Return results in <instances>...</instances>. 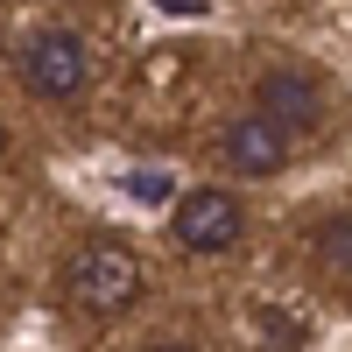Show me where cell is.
<instances>
[{
  "label": "cell",
  "mask_w": 352,
  "mask_h": 352,
  "mask_svg": "<svg viewBox=\"0 0 352 352\" xmlns=\"http://www.w3.org/2000/svg\"><path fill=\"white\" fill-rule=\"evenodd\" d=\"M254 106H261V120H275V127L289 134V127H317L324 92H317L310 71H268V78L254 85Z\"/></svg>",
  "instance_id": "obj_4"
},
{
  "label": "cell",
  "mask_w": 352,
  "mask_h": 352,
  "mask_svg": "<svg viewBox=\"0 0 352 352\" xmlns=\"http://www.w3.org/2000/svg\"><path fill=\"white\" fill-rule=\"evenodd\" d=\"M268 338H275V345H303V317H282V310H268Z\"/></svg>",
  "instance_id": "obj_7"
},
{
  "label": "cell",
  "mask_w": 352,
  "mask_h": 352,
  "mask_svg": "<svg viewBox=\"0 0 352 352\" xmlns=\"http://www.w3.org/2000/svg\"><path fill=\"white\" fill-rule=\"evenodd\" d=\"M141 352H190V345H141Z\"/></svg>",
  "instance_id": "obj_8"
},
{
  "label": "cell",
  "mask_w": 352,
  "mask_h": 352,
  "mask_svg": "<svg viewBox=\"0 0 352 352\" xmlns=\"http://www.w3.org/2000/svg\"><path fill=\"white\" fill-rule=\"evenodd\" d=\"M226 162L240 169V176H275L289 162V134L275 120H261V113H247V120L226 127Z\"/></svg>",
  "instance_id": "obj_5"
},
{
  "label": "cell",
  "mask_w": 352,
  "mask_h": 352,
  "mask_svg": "<svg viewBox=\"0 0 352 352\" xmlns=\"http://www.w3.org/2000/svg\"><path fill=\"white\" fill-rule=\"evenodd\" d=\"M0 155H8V127H0Z\"/></svg>",
  "instance_id": "obj_9"
},
{
  "label": "cell",
  "mask_w": 352,
  "mask_h": 352,
  "mask_svg": "<svg viewBox=\"0 0 352 352\" xmlns=\"http://www.w3.org/2000/svg\"><path fill=\"white\" fill-rule=\"evenodd\" d=\"M64 303L85 317H120L141 303V254L120 240H85L64 254Z\"/></svg>",
  "instance_id": "obj_1"
},
{
  "label": "cell",
  "mask_w": 352,
  "mask_h": 352,
  "mask_svg": "<svg viewBox=\"0 0 352 352\" xmlns=\"http://www.w3.org/2000/svg\"><path fill=\"white\" fill-rule=\"evenodd\" d=\"M21 78H28L36 99H78L85 85H92V50H85V36H71V28H43V36L21 50Z\"/></svg>",
  "instance_id": "obj_3"
},
{
  "label": "cell",
  "mask_w": 352,
  "mask_h": 352,
  "mask_svg": "<svg viewBox=\"0 0 352 352\" xmlns=\"http://www.w3.org/2000/svg\"><path fill=\"white\" fill-rule=\"evenodd\" d=\"M310 261H317V275H331V282H345V275H352V212H338V219L317 226Z\"/></svg>",
  "instance_id": "obj_6"
},
{
  "label": "cell",
  "mask_w": 352,
  "mask_h": 352,
  "mask_svg": "<svg viewBox=\"0 0 352 352\" xmlns=\"http://www.w3.org/2000/svg\"><path fill=\"white\" fill-rule=\"evenodd\" d=\"M240 197L219 190V184H204V190H184L176 197V212H169V232H176V247L184 254H226V247H240Z\"/></svg>",
  "instance_id": "obj_2"
}]
</instances>
